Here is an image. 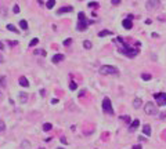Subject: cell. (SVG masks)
Here are the masks:
<instances>
[{
  "label": "cell",
  "instance_id": "cell-1",
  "mask_svg": "<svg viewBox=\"0 0 166 149\" xmlns=\"http://www.w3.org/2000/svg\"><path fill=\"white\" fill-rule=\"evenodd\" d=\"M89 24H90V21H87L86 19V15H85V13H79L78 14V25H76V29L78 31H86L87 29V26H89Z\"/></svg>",
  "mask_w": 166,
  "mask_h": 149
},
{
  "label": "cell",
  "instance_id": "cell-2",
  "mask_svg": "<svg viewBox=\"0 0 166 149\" xmlns=\"http://www.w3.org/2000/svg\"><path fill=\"white\" fill-rule=\"evenodd\" d=\"M100 73H101V75H118V69L115 66L104 65V66L100 68Z\"/></svg>",
  "mask_w": 166,
  "mask_h": 149
},
{
  "label": "cell",
  "instance_id": "cell-3",
  "mask_svg": "<svg viewBox=\"0 0 166 149\" xmlns=\"http://www.w3.org/2000/svg\"><path fill=\"white\" fill-rule=\"evenodd\" d=\"M144 112L147 115H151V116H154V115L158 113V108L155 106V104L154 102H147L144 106Z\"/></svg>",
  "mask_w": 166,
  "mask_h": 149
},
{
  "label": "cell",
  "instance_id": "cell-4",
  "mask_svg": "<svg viewBox=\"0 0 166 149\" xmlns=\"http://www.w3.org/2000/svg\"><path fill=\"white\" fill-rule=\"evenodd\" d=\"M103 111L108 115H113V109H112V105H111V99L110 98H104L103 99Z\"/></svg>",
  "mask_w": 166,
  "mask_h": 149
},
{
  "label": "cell",
  "instance_id": "cell-5",
  "mask_svg": "<svg viewBox=\"0 0 166 149\" xmlns=\"http://www.w3.org/2000/svg\"><path fill=\"white\" fill-rule=\"evenodd\" d=\"M154 98L156 99L158 105H161V106H166V93H158V94L154 95Z\"/></svg>",
  "mask_w": 166,
  "mask_h": 149
},
{
  "label": "cell",
  "instance_id": "cell-6",
  "mask_svg": "<svg viewBox=\"0 0 166 149\" xmlns=\"http://www.w3.org/2000/svg\"><path fill=\"white\" fill-rule=\"evenodd\" d=\"M159 4H161V0H148L145 7H147V10H155L159 7Z\"/></svg>",
  "mask_w": 166,
  "mask_h": 149
},
{
  "label": "cell",
  "instance_id": "cell-7",
  "mask_svg": "<svg viewBox=\"0 0 166 149\" xmlns=\"http://www.w3.org/2000/svg\"><path fill=\"white\" fill-rule=\"evenodd\" d=\"M138 126H140V120H138V119H136V120H133V121H131V123H130V126H129V131H130V132L136 131V128H137Z\"/></svg>",
  "mask_w": 166,
  "mask_h": 149
},
{
  "label": "cell",
  "instance_id": "cell-8",
  "mask_svg": "<svg viewBox=\"0 0 166 149\" xmlns=\"http://www.w3.org/2000/svg\"><path fill=\"white\" fill-rule=\"evenodd\" d=\"M122 25H123L125 29H131L133 28V24H131V19H129V18H126L123 22H122Z\"/></svg>",
  "mask_w": 166,
  "mask_h": 149
},
{
  "label": "cell",
  "instance_id": "cell-9",
  "mask_svg": "<svg viewBox=\"0 0 166 149\" xmlns=\"http://www.w3.org/2000/svg\"><path fill=\"white\" fill-rule=\"evenodd\" d=\"M74 11V8L71 7V6H67V7H62L58 10V14H64V13H72Z\"/></svg>",
  "mask_w": 166,
  "mask_h": 149
},
{
  "label": "cell",
  "instance_id": "cell-10",
  "mask_svg": "<svg viewBox=\"0 0 166 149\" xmlns=\"http://www.w3.org/2000/svg\"><path fill=\"white\" fill-rule=\"evenodd\" d=\"M19 84H21L22 87H28L29 82H28V79H26L25 76H21V77H19Z\"/></svg>",
  "mask_w": 166,
  "mask_h": 149
},
{
  "label": "cell",
  "instance_id": "cell-11",
  "mask_svg": "<svg viewBox=\"0 0 166 149\" xmlns=\"http://www.w3.org/2000/svg\"><path fill=\"white\" fill-rule=\"evenodd\" d=\"M141 105H143V101L140 99V98H136V99L133 101V108H136V109H138Z\"/></svg>",
  "mask_w": 166,
  "mask_h": 149
},
{
  "label": "cell",
  "instance_id": "cell-12",
  "mask_svg": "<svg viewBox=\"0 0 166 149\" xmlns=\"http://www.w3.org/2000/svg\"><path fill=\"white\" fill-rule=\"evenodd\" d=\"M64 59V55L62 54H55V55L53 57V62L57 64V62H60V61H62Z\"/></svg>",
  "mask_w": 166,
  "mask_h": 149
},
{
  "label": "cell",
  "instance_id": "cell-13",
  "mask_svg": "<svg viewBox=\"0 0 166 149\" xmlns=\"http://www.w3.org/2000/svg\"><path fill=\"white\" fill-rule=\"evenodd\" d=\"M19 101H21L22 104H25V102L28 101V94H25V93H19Z\"/></svg>",
  "mask_w": 166,
  "mask_h": 149
},
{
  "label": "cell",
  "instance_id": "cell-14",
  "mask_svg": "<svg viewBox=\"0 0 166 149\" xmlns=\"http://www.w3.org/2000/svg\"><path fill=\"white\" fill-rule=\"evenodd\" d=\"M143 132H144L145 135H151V127H149V124H145L144 127H143Z\"/></svg>",
  "mask_w": 166,
  "mask_h": 149
},
{
  "label": "cell",
  "instance_id": "cell-15",
  "mask_svg": "<svg viewBox=\"0 0 166 149\" xmlns=\"http://www.w3.org/2000/svg\"><path fill=\"white\" fill-rule=\"evenodd\" d=\"M120 120L122 121H125V123H127V124H130L131 123V120H130V116H129V115H127V116H120Z\"/></svg>",
  "mask_w": 166,
  "mask_h": 149
},
{
  "label": "cell",
  "instance_id": "cell-16",
  "mask_svg": "<svg viewBox=\"0 0 166 149\" xmlns=\"http://www.w3.org/2000/svg\"><path fill=\"white\" fill-rule=\"evenodd\" d=\"M21 149H31V144H29V141H22Z\"/></svg>",
  "mask_w": 166,
  "mask_h": 149
},
{
  "label": "cell",
  "instance_id": "cell-17",
  "mask_svg": "<svg viewBox=\"0 0 166 149\" xmlns=\"http://www.w3.org/2000/svg\"><path fill=\"white\" fill-rule=\"evenodd\" d=\"M110 35H112V32H111V31H101V32L98 33L100 37H104V36H110Z\"/></svg>",
  "mask_w": 166,
  "mask_h": 149
},
{
  "label": "cell",
  "instance_id": "cell-18",
  "mask_svg": "<svg viewBox=\"0 0 166 149\" xmlns=\"http://www.w3.org/2000/svg\"><path fill=\"white\" fill-rule=\"evenodd\" d=\"M141 79L145 80V82H148V80L152 79V76L149 75V73H143V75H141Z\"/></svg>",
  "mask_w": 166,
  "mask_h": 149
},
{
  "label": "cell",
  "instance_id": "cell-19",
  "mask_svg": "<svg viewBox=\"0 0 166 149\" xmlns=\"http://www.w3.org/2000/svg\"><path fill=\"white\" fill-rule=\"evenodd\" d=\"M19 26H21V29H28V22L25 21V19H22V21H19Z\"/></svg>",
  "mask_w": 166,
  "mask_h": 149
},
{
  "label": "cell",
  "instance_id": "cell-20",
  "mask_svg": "<svg viewBox=\"0 0 166 149\" xmlns=\"http://www.w3.org/2000/svg\"><path fill=\"white\" fill-rule=\"evenodd\" d=\"M51 128H53V126L50 124V123H44L43 124V131H50Z\"/></svg>",
  "mask_w": 166,
  "mask_h": 149
},
{
  "label": "cell",
  "instance_id": "cell-21",
  "mask_svg": "<svg viewBox=\"0 0 166 149\" xmlns=\"http://www.w3.org/2000/svg\"><path fill=\"white\" fill-rule=\"evenodd\" d=\"M54 6H55V0H49V1L46 3V7L47 8H53Z\"/></svg>",
  "mask_w": 166,
  "mask_h": 149
},
{
  "label": "cell",
  "instance_id": "cell-22",
  "mask_svg": "<svg viewBox=\"0 0 166 149\" xmlns=\"http://www.w3.org/2000/svg\"><path fill=\"white\" fill-rule=\"evenodd\" d=\"M6 84H7V80H6V76H1V77H0V86H1V87L4 88V87H6Z\"/></svg>",
  "mask_w": 166,
  "mask_h": 149
},
{
  "label": "cell",
  "instance_id": "cell-23",
  "mask_svg": "<svg viewBox=\"0 0 166 149\" xmlns=\"http://www.w3.org/2000/svg\"><path fill=\"white\" fill-rule=\"evenodd\" d=\"M83 46H85V49H92V42H90V40H85V42H83Z\"/></svg>",
  "mask_w": 166,
  "mask_h": 149
},
{
  "label": "cell",
  "instance_id": "cell-24",
  "mask_svg": "<svg viewBox=\"0 0 166 149\" xmlns=\"http://www.w3.org/2000/svg\"><path fill=\"white\" fill-rule=\"evenodd\" d=\"M69 88H71L72 91H75L76 88H78V84L75 83V82H71V83H69Z\"/></svg>",
  "mask_w": 166,
  "mask_h": 149
},
{
  "label": "cell",
  "instance_id": "cell-25",
  "mask_svg": "<svg viewBox=\"0 0 166 149\" xmlns=\"http://www.w3.org/2000/svg\"><path fill=\"white\" fill-rule=\"evenodd\" d=\"M7 29H8V31H11V32H18V31H17V28H15L14 25H11V24H8V25H7Z\"/></svg>",
  "mask_w": 166,
  "mask_h": 149
},
{
  "label": "cell",
  "instance_id": "cell-26",
  "mask_svg": "<svg viewBox=\"0 0 166 149\" xmlns=\"http://www.w3.org/2000/svg\"><path fill=\"white\" fill-rule=\"evenodd\" d=\"M4 130H6V124H4L3 120H0V132H3Z\"/></svg>",
  "mask_w": 166,
  "mask_h": 149
},
{
  "label": "cell",
  "instance_id": "cell-27",
  "mask_svg": "<svg viewBox=\"0 0 166 149\" xmlns=\"http://www.w3.org/2000/svg\"><path fill=\"white\" fill-rule=\"evenodd\" d=\"M98 6H100V4L98 3H97V1H92V3H89V7H94V8H97V7H98Z\"/></svg>",
  "mask_w": 166,
  "mask_h": 149
},
{
  "label": "cell",
  "instance_id": "cell-28",
  "mask_svg": "<svg viewBox=\"0 0 166 149\" xmlns=\"http://www.w3.org/2000/svg\"><path fill=\"white\" fill-rule=\"evenodd\" d=\"M159 119H161V120H163V121H166V112H161Z\"/></svg>",
  "mask_w": 166,
  "mask_h": 149
},
{
  "label": "cell",
  "instance_id": "cell-29",
  "mask_svg": "<svg viewBox=\"0 0 166 149\" xmlns=\"http://www.w3.org/2000/svg\"><path fill=\"white\" fill-rule=\"evenodd\" d=\"M37 43H39V39H32L31 43H29V46H36Z\"/></svg>",
  "mask_w": 166,
  "mask_h": 149
},
{
  "label": "cell",
  "instance_id": "cell-30",
  "mask_svg": "<svg viewBox=\"0 0 166 149\" xmlns=\"http://www.w3.org/2000/svg\"><path fill=\"white\" fill-rule=\"evenodd\" d=\"M72 43V39H67L65 42H64V46H69Z\"/></svg>",
  "mask_w": 166,
  "mask_h": 149
},
{
  "label": "cell",
  "instance_id": "cell-31",
  "mask_svg": "<svg viewBox=\"0 0 166 149\" xmlns=\"http://www.w3.org/2000/svg\"><path fill=\"white\" fill-rule=\"evenodd\" d=\"M14 13H15V14L19 13V7H18V6H14Z\"/></svg>",
  "mask_w": 166,
  "mask_h": 149
},
{
  "label": "cell",
  "instance_id": "cell-32",
  "mask_svg": "<svg viewBox=\"0 0 166 149\" xmlns=\"http://www.w3.org/2000/svg\"><path fill=\"white\" fill-rule=\"evenodd\" d=\"M111 3L116 6V4H119V3H120V0H111Z\"/></svg>",
  "mask_w": 166,
  "mask_h": 149
},
{
  "label": "cell",
  "instance_id": "cell-33",
  "mask_svg": "<svg viewBox=\"0 0 166 149\" xmlns=\"http://www.w3.org/2000/svg\"><path fill=\"white\" fill-rule=\"evenodd\" d=\"M61 142H62V144H67V138H65V137H61Z\"/></svg>",
  "mask_w": 166,
  "mask_h": 149
},
{
  "label": "cell",
  "instance_id": "cell-34",
  "mask_svg": "<svg viewBox=\"0 0 166 149\" xmlns=\"http://www.w3.org/2000/svg\"><path fill=\"white\" fill-rule=\"evenodd\" d=\"M133 149H141V145H134V146H133Z\"/></svg>",
  "mask_w": 166,
  "mask_h": 149
},
{
  "label": "cell",
  "instance_id": "cell-35",
  "mask_svg": "<svg viewBox=\"0 0 166 149\" xmlns=\"http://www.w3.org/2000/svg\"><path fill=\"white\" fill-rule=\"evenodd\" d=\"M57 102H58V99H57V98H54V99H51V104H57Z\"/></svg>",
  "mask_w": 166,
  "mask_h": 149
},
{
  "label": "cell",
  "instance_id": "cell-36",
  "mask_svg": "<svg viewBox=\"0 0 166 149\" xmlns=\"http://www.w3.org/2000/svg\"><path fill=\"white\" fill-rule=\"evenodd\" d=\"M0 50H4V44L1 42H0Z\"/></svg>",
  "mask_w": 166,
  "mask_h": 149
},
{
  "label": "cell",
  "instance_id": "cell-37",
  "mask_svg": "<svg viewBox=\"0 0 166 149\" xmlns=\"http://www.w3.org/2000/svg\"><path fill=\"white\" fill-rule=\"evenodd\" d=\"M0 64H3V57H1V54H0Z\"/></svg>",
  "mask_w": 166,
  "mask_h": 149
},
{
  "label": "cell",
  "instance_id": "cell-38",
  "mask_svg": "<svg viewBox=\"0 0 166 149\" xmlns=\"http://www.w3.org/2000/svg\"><path fill=\"white\" fill-rule=\"evenodd\" d=\"M0 97H1V93H0Z\"/></svg>",
  "mask_w": 166,
  "mask_h": 149
},
{
  "label": "cell",
  "instance_id": "cell-39",
  "mask_svg": "<svg viewBox=\"0 0 166 149\" xmlns=\"http://www.w3.org/2000/svg\"><path fill=\"white\" fill-rule=\"evenodd\" d=\"M58 149H61V148H58Z\"/></svg>",
  "mask_w": 166,
  "mask_h": 149
},
{
  "label": "cell",
  "instance_id": "cell-40",
  "mask_svg": "<svg viewBox=\"0 0 166 149\" xmlns=\"http://www.w3.org/2000/svg\"><path fill=\"white\" fill-rule=\"evenodd\" d=\"M42 149H43V148H42Z\"/></svg>",
  "mask_w": 166,
  "mask_h": 149
}]
</instances>
